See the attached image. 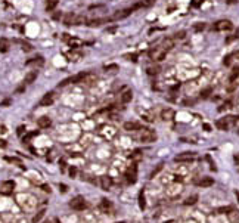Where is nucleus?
Instances as JSON below:
<instances>
[{"mask_svg": "<svg viewBox=\"0 0 239 223\" xmlns=\"http://www.w3.org/2000/svg\"><path fill=\"white\" fill-rule=\"evenodd\" d=\"M167 55V50L162 47V46H155L149 50V58L152 61H162Z\"/></svg>", "mask_w": 239, "mask_h": 223, "instance_id": "1", "label": "nucleus"}, {"mask_svg": "<svg viewBox=\"0 0 239 223\" xmlns=\"http://www.w3.org/2000/svg\"><path fill=\"white\" fill-rule=\"evenodd\" d=\"M233 28V24L227 19H222V21H217L213 25V31H229Z\"/></svg>", "mask_w": 239, "mask_h": 223, "instance_id": "2", "label": "nucleus"}, {"mask_svg": "<svg viewBox=\"0 0 239 223\" xmlns=\"http://www.w3.org/2000/svg\"><path fill=\"white\" fill-rule=\"evenodd\" d=\"M84 58V52L80 49H71L68 53H66V59L69 62H78Z\"/></svg>", "mask_w": 239, "mask_h": 223, "instance_id": "3", "label": "nucleus"}, {"mask_svg": "<svg viewBox=\"0 0 239 223\" xmlns=\"http://www.w3.org/2000/svg\"><path fill=\"white\" fill-rule=\"evenodd\" d=\"M157 139V133L151 129H143V132L140 134V141L145 142V143H151V142H155Z\"/></svg>", "mask_w": 239, "mask_h": 223, "instance_id": "4", "label": "nucleus"}, {"mask_svg": "<svg viewBox=\"0 0 239 223\" xmlns=\"http://www.w3.org/2000/svg\"><path fill=\"white\" fill-rule=\"evenodd\" d=\"M125 180H127L129 185L136 183V180H137V167H136V164H133L132 167H129V170L125 172Z\"/></svg>", "mask_w": 239, "mask_h": 223, "instance_id": "5", "label": "nucleus"}, {"mask_svg": "<svg viewBox=\"0 0 239 223\" xmlns=\"http://www.w3.org/2000/svg\"><path fill=\"white\" fill-rule=\"evenodd\" d=\"M69 206H71V208L75 210V211H83V210L87 207V204H86V201H84L83 197H75L74 199H71Z\"/></svg>", "mask_w": 239, "mask_h": 223, "instance_id": "6", "label": "nucleus"}, {"mask_svg": "<svg viewBox=\"0 0 239 223\" xmlns=\"http://www.w3.org/2000/svg\"><path fill=\"white\" fill-rule=\"evenodd\" d=\"M86 74H87V73H80V74H75V75H73V77H68L64 81L59 83V87H61V86H68V84H74V83H81L83 78L86 77Z\"/></svg>", "mask_w": 239, "mask_h": 223, "instance_id": "7", "label": "nucleus"}, {"mask_svg": "<svg viewBox=\"0 0 239 223\" xmlns=\"http://www.w3.org/2000/svg\"><path fill=\"white\" fill-rule=\"evenodd\" d=\"M133 12L132 8H127V9H123V10H117L115 13L111 17V21H118V19H124V18H127L130 13Z\"/></svg>", "mask_w": 239, "mask_h": 223, "instance_id": "8", "label": "nucleus"}, {"mask_svg": "<svg viewBox=\"0 0 239 223\" xmlns=\"http://www.w3.org/2000/svg\"><path fill=\"white\" fill-rule=\"evenodd\" d=\"M15 188V182L13 180H6V182L2 183V186H0V192L2 194H5V195H9L12 191Z\"/></svg>", "mask_w": 239, "mask_h": 223, "instance_id": "9", "label": "nucleus"}, {"mask_svg": "<svg viewBox=\"0 0 239 223\" xmlns=\"http://www.w3.org/2000/svg\"><path fill=\"white\" fill-rule=\"evenodd\" d=\"M53 100H55V93H46L43 98H41V100L39 102V105L40 107H49V105H52L53 104Z\"/></svg>", "mask_w": 239, "mask_h": 223, "instance_id": "10", "label": "nucleus"}, {"mask_svg": "<svg viewBox=\"0 0 239 223\" xmlns=\"http://www.w3.org/2000/svg\"><path fill=\"white\" fill-rule=\"evenodd\" d=\"M37 75H39V71H37V70H33V71L27 73V74H25V78H24V83L25 84H31V83H34L35 81V78H37Z\"/></svg>", "mask_w": 239, "mask_h": 223, "instance_id": "11", "label": "nucleus"}, {"mask_svg": "<svg viewBox=\"0 0 239 223\" xmlns=\"http://www.w3.org/2000/svg\"><path fill=\"white\" fill-rule=\"evenodd\" d=\"M98 81V77H96V74H86V77L83 78V84H86V86H93L95 83Z\"/></svg>", "mask_w": 239, "mask_h": 223, "instance_id": "12", "label": "nucleus"}, {"mask_svg": "<svg viewBox=\"0 0 239 223\" xmlns=\"http://www.w3.org/2000/svg\"><path fill=\"white\" fill-rule=\"evenodd\" d=\"M106 22H111V18H98V19L87 21V24L90 25V27H99V25L106 24Z\"/></svg>", "mask_w": 239, "mask_h": 223, "instance_id": "13", "label": "nucleus"}, {"mask_svg": "<svg viewBox=\"0 0 239 223\" xmlns=\"http://www.w3.org/2000/svg\"><path fill=\"white\" fill-rule=\"evenodd\" d=\"M111 185H112V179L109 176H102L100 177V188L103 191H108L111 188Z\"/></svg>", "mask_w": 239, "mask_h": 223, "instance_id": "14", "label": "nucleus"}, {"mask_svg": "<svg viewBox=\"0 0 239 223\" xmlns=\"http://www.w3.org/2000/svg\"><path fill=\"white\" fill-rule=\"evenodd\" d=\"M161 118H162L164 121H170V120H173V118H174V111L171 109V108L162 109V111H161Z\"/></svg>", "mask_w": 239, "mask_h": 223, "instance_id": "15", "label": "nucleus"}, {"mask_svg": "<svg viewBox=\"0 0 239 223\" xmlns=\"http://www.w3.org/2000/svg\"><path fill=\"white\" fill-rule=\"evenodd\" d=\"M50 124H52V120H50L49 117H40L39 120H37V126L40 127V129H47Z\"/></svg>", "mask_w": 239, "mask_h": 223, "instance_id": "16", "label": "nucleus"}, {"mask_svg": "<svg viewBox=\"0 0 239 223\" xmlns=\"http://www.w3.org/2000/svg\"><path fill=\"white\" fill-rule=\"evenodd\" d=\"M174 160H176L177 163H181V161H192V160H193V154H192V152H183V154H179Z\"/></svg>", "mask_w": 239, "mask_h": 223, "instance_id": "17", "label": "nucleus"}, {"mask_svg": "<svg viewBox=\"0 0 239 223\" xmlns=\"http://www.w3.org/2000/svg\"><path fill=\"white\" fill-rule=\"evenodd\" d=\"M213 183H214V180H213L211 177H202V179L196 180V185L201 186V188H208V186H213Z\"/></svg>", "mask_w": 239, "mask_h": 223, "instance_id": "18", "label": "nucleus"}, {"mask_svg": "<svg viewBox=\"0 0 239 223\" xmlns=\"http://www.w3.org/2000/svg\"><path fill=\"white\" fill-rule=\"evenodd\" d=\"M123 127L124 130H127V132H134V130H139L140 129V124L134 123V121H125Z\"/></svg>", "mask_w": 239, "mask_h": 223, "instance_id": "19", "label": "nucleus"}, {"mask_svg": "<svg viewBox=\"0 0 239 223\" xmlns=\"http://www.w3.org/2000/svg\"><path fill=\"white\" fill-rule=\"evenodd\" d=\"M43 64H44L43 56H35V58L27 61V65H43Z\"/></svg>", "mask_w": 239, "mask_h": 223, "instance_id": "20", "label": "nucleus"}, {"mask_svg": "<svg viewBox=\"0 0 239 223\" xmlns=\"http://www.w3.org/2000/svg\"><path fill=\"white\" fill-rule=\"evenodd\" d=\"M133 99V92L132 90H125L121 95V100H123V104H129V102H132Z\"/></svg>", "mask_w": 239, "mask_h": 223, "instance_id": "21", "label": "nucleus"}, {"mask_svg": "<svg viewBox=\"0 0 239 223\" xmlns=\"http://www.w3.org/2000/svg\"><path fill=\"white\" fill-rule=\"evenodd\" d=\"M87 22V18L84 17V15H75L74 21H73V25H83Z\"/></svg>", "mask_w": 239, "mask_h": 223, "instance_id": "22", "label": "nucleus"}, {"mask_svg": "<svg viewBox=\"0 0 239 223\" xmlns=\"http://www.w3.org/2000/svg\"><path fill=\"white\" fill-rule=\"evenodd\" d=\"M66 43H68V44H69V46H71L73 49H78V47H80V46L83 44V41H81V40H78V39H73V37H71L69 40L66 41Z\"/></svg>", "mask_w": 239, "mask_h": 223, "instance_id": "23", "label": "nucleus"}, {"mask_svg": "<svg viewBox=\"0 0 239 223\" xmlns=\"http://www.w3.org/2000/svg\"><path fill=\"white\" fill-rule=\"evenodd\" d=\"M74 18H75V13H73V12H68L65 17H64V24H65V25H73Z\"/></svg>", "mask_w": 239, "mask_h": 223, "instance_id": "24", "label": "nucleus"}, {"mask_svg": "<svg viewBox=\"0 0 239 223\" xmlns=\"http://www.w3.org/2000/svg\"><path fill=\"white\" fill-rule=\"evenodd\" d=\"M215 126H217L220 130H227V129H229V123L226 121V118H223V120H217Z\"/></svg>", "mask_w": 239, "mask_h": 223, "instance_id": "25", "label": "nucleus"}, {"mask_svg": "<svg viewBox=\"0 0 239 223\" xmlns=\"http://www.w3.org/2000/svg\"><path fill=\"white\" fill-rule=\"evenodd\" d=\"M9 47H10V43H9V40H6V39H2V40H0V52H8Z\"/></svg>", "mask_w": 239, "mask_h": 223, "instance_id": "26", "label": "nucleus"}, {"mask_svg": "<svg viewBox=\"0 0 239 223\" xmlns=\"http://www.w3.org/2000/svg\"><path fill=\"white\" fill-rule=\"evenodd\" d=\"M139 208L140 210H145V207H146V202H145V192L143 191H140L139 192Z\"/></svg>", "mask_w": 239, "mask_h": 223, "instance_id": "27", "label": "nucleus"}, {"mask_svg": "<svg viewBox=\"0 0 239 223\" xmlns=\"http://www.w3.org/2000/svg\"><path fill=\"white\" fill-rule=\"evenodd\" d=\"M162 47H164L167 52L170 49H173V46H174V39H167V40H164V43L161 44Z\"/></svg>", "mask_w": 239, "mask_h": 223, "instance_id": "28", "label": "nucleus"}, {"mask_svg": "<svg viewBox=\"0 0 239 223\" xmlns=\"http://www.w3.org/2000/svg\"><path fill=\"white\" fill-rule=\"evenodd\" d=\"M111 208V202L108 201L106 198H103L102 201H100V210L102 211H105V213H108V210Z\"/></svg>", "mask_w": 239, "mask_h": 223, "instance_id": "29", "label": "nucleus"}, {"mask_svg": "<svg viewBox=\"0 0 239 223\" xmlns=\"http://www.w3.org/2000/svg\"><path fill=\"white\" fill-rule=\"evenodd\" d=\"M56 5H58V0H47V3H46V10H47V12L53 10V9L56 8Z\"/></svg>", "mask_w": 239, "mask_h": 223, "instance_id": "30", "label": "nucleus"}, {"mask_svg": "<svg viewBox=\"0 0 239 223\" xmlns=\"http://www.w3.org/2000/svg\"><path fill=\"white\" fill-rule=\"evenodd\" d=\"M18 43L22 46V50L24 52H31L33 50V46L30 44V43H27V41H22V40H18Z\"/></svg>", "mask_w": 239, "mask_h": 223, "instance_id": "31", "label": "nucleus"}, {"mask_svg": "<svg viewBox=\"0 0 239 223\" xmlns=\"http://www.w3.org/2000/svg\"><path fill=\"white\" fill-rule=\"evenodd\" d=\"M239 77V66H235L233 70H232V73H230V81H236V78Z\"/></svg>", "mask_w": 239, "mask_h": 223, "instance_id": "32", "label": "nucleus"}, {"mask_svg": "<svg viewBox=\"0 0 239 223\" xmlns=\"http://www.w3.org/2000/svg\"><path fill=\"white\" fill-rule=\"evenodd\" d=\"M196 201H198V195H192V197H189V198H186L185 204H186V206H193Z\"/></svg>", "mask_w": 239, "mask_h": 223, "instance_id": "33", "label": "nucleus"}, {"mask_svg": "<svg viewBox=\"0 0 239 223\" xmlns=\"http://www.w3.org/2000/svg\"><path fill=\"white\" fill-rule=\"evenodd\" d=\"M44 213H46L44 210H41V211H39V213H37V214H35V216L33 217V223H39V222H40L41 219L44 217Z\"/></svg>", "mask_w": 239, "mask_h": 223, "instance_id": "34", "label": "nucleus"}, {"mask_svg": "<svg viewBox=\"0 0 239 223\" xmlns=\"http://www.w3.org/2000/svg\"><path fill=\"white\" fill-rule=\"evenodd\" d=\"M35 134H37V132H33V133H27V134H25L24 138H22V142H30L31 141V139H33L34 136H35Z\"/></svg>", "mask_w": 239, "mask_h": 223, "instance_id": "35", "label": "nucleus"}, {"mask_svg": "<svg viewBox=\"0 0 239 223\" xmlns=\"http://www.w3.org/2000/svg\"><path fill=\"white\" fill-rule=\"evenodd\" d=\"M205 22H199V24H196L195 25V27H193V30H195V31H196V33H199V31H204V30H205Z\"/></svg>", "mask_w": 239, "mask_h": 223, "instance_id": "36", "label": "nucleus"}, {"mask_svg": "<svg viewBox=\"0 0 239 223\" xmlns=\"http://www.w3.org/2000/svg\"><path fill=\"white\" fill-rule=\"evenodd\" d=\"M232 210H233L232 207H222V208H218L217 211H218V213H222V214H227V213H230Z\"/></svg>", "mask_w": 239, "mask_h": 223, "instance_id": "37", "label": "nucleus"}, {"mask_svg": "<svg viewBox=\"0 0 239 223\" xmlns=\"http://www.w3.org/2000/svg\"><path fill=\"white\" fill-rule=\"evenodd\" d=\"M185 36H186L185 31H179V33L174 34V40H181V39H185Z\"/></svg>", "mask_w": 239, "mask_h": 223, "instance_id": "38", "label": "nucleus"}, {"mask_svg": "<svg viewBox=\"0 0 239 223\" xmlns=\"http://www.w3.org/2000/svg\"><path fill=\"white\" fill-rule=\"evenodd\" d=\"M161 170H162V164H159V165L157 167V168H155V170H154V172L151 173V179H154V177H155V174H158L159 172H161Z\"/></svg>", "mask_w": 239, "mask_h": 223, "instance_id": "39", "label": "nucleus"}, {"mask_svg": "<svg viewBox=\"0 0 239 223\" xmlns=\"http://www.w3.org/2000/svg\"><path fill=\"white\" fill-rule=\"evenodd\" d=\"M105 71H111V70H118V65L117 64H111V65H105L103 66Z\"/></svg>", "mask_w": 239, "mask_h": 223, "instance_id": "40", "label": "nucleus"}, {"mask_svg": "<svg viewBox=\"0 0 239 223\" xmlns=\"http://www.w3.org/2000/svg\"><path fill=\"white\" fill-rule=\"evenodd\" d=\"M132 158H133V160H140V158H142V154H140L139 149L133 152V154H132Z\"/></svg>", "mask_w": 239, "mask_h": 223, "instance_id": "41", "label": "nucleus"}, {"mask_svg": "<svg viewBox=\"0 0 239 223\" xmlns=\"http://www.w3.org/2000/svg\"><path fill=\"white\" fill-rule=\"evenodd\" d=\"M232 58H233V55H227V56L224 58V61H223V64H224V65H230Z\"/></svg>", "mask_w": 239, "mask_h": 223, "instance_id": "42", "label": "nucleus"}, {"mask_svg": "<svg viewBox=\"0 0 239 223\" xmlns=\"http://www.w3.org/2000/svg\"><path fill=\"white\" fill-rule=\"evenodd\" d=\"M210 93H211V87H208V89H205V90H202L201 96H202V98H208V96H210Z\"/></svg>", "mask_w": 239, "mask_h": 223, "instance_id": "43", "label": "nucleus"}, {"mask_svg": "<svg viewBox=\"0 0 239 223\" xmlns=\"http://www.w3.org/2000/svg\"><path fill=\"white\" fill-rule=\"evenodd\" d=\"M25 130H27V129H25V126H19V127H18V130H17V134H18V136H22Z\"/></svg>", "mask_w": 239, "mask_h": 223, "instance_id": "44", "label": "nucleus"}, {"mask_svg": "<svg viewBox=\"0 0 239 223\" xmlns=\"http://www.w3.org/2000/svg\"><path fill=\"white\" fill-rule=\"evenodd\" d=\"M25 92V83L24 84H21V86H18L17 90H15V93H24Z\"/></svg>", "mask_w": 239, "mask_h": 223, "instance_id": "45", "label": "nucleus"}, {"mask_svg": "<svg viewBox=\"0 0 239 223\" xmlns=\"http://www.w3.org/2000/svg\"><path fill=\"white\" fill-rule=\"evenodd\" d=\"M69 176H71L73 179L77 176V168H75V167H71V168H69Z\"/></svg>", "mask_w": 239, "mask_h": 223, "instance_id": "46", "label": "nucleus"}, {"mask_svg": "<svg viewBox=\"0 0 239 223\" xmlns=\"http://www.w3.org/2000/svg\"><path fill=\"white\" fill-rule=\"evenodd\" d=\"M236 84H238V83H236V81H230V84L227 86V90H229V92L235 90V87H236Z\"/></svg>", "mask_w": 239, "mask_h": 223, "instance_id": "47", "label": "nucleus"}, {"mask_svg": "<svg viewBox=\"0 0 239 223\" xmlns=\"http://www.w3.org/2000/svg\"><path fill=\"white\" fill-rule=\"evenodd\" d=\"M124 58H127L129 59V61H137V56H136V55H134V53H132V55H124Z\"/></svg>", "mask_w": 239, "mask_h": 223, "instance_id": "48", "label": "nucleus"}, {"mask_svg": "<svg viewBox=\"0 0 239 223\" xmlns=\"http://www.w3.org/2000/svg\"><path fill=\"white\" fill-rule=\"evenodd\" d=\"M59 189H61V192H66V191H68V186L64 185V183H59Z\"/></svg>", "mask_w": 239, "mask_h": 223, "instance_id": "49", "label": "nucleus"}, {"mask_svg": "<svg viewBox=\"0 0 239 223\" xmlns=\"http://www.w3.org/2000/svg\"><path fill=\"white\" fill-rule=\"evenodd\" d=\"M202 2H204V0H193V2H192V6H195V8H198L199 5H201V3H202Z\"/></svg>", "mask_w": 239, "mask_h": 223, "instance_id": "50", "label": "nucleus"}, {"mask_svg": "<svg viewBox=\"0 0 239 223\" xmlns=\"http://www.w3.org/2000/svg\"><path fill=\"white\" fill-rule=\"evenodd\" d=\"M148 73H149V74H157L158 68H148Z\"/></svg>", "mask_w": 239, "mask_h": 223, "instance_id": "51", "label": "nucleus"}, {"mask_svg": "<svg viewBox=\"0 0 239 223\" xmlns=\"http://www.w3.org/2000/svg\"><path fill=\"white\" fill-rule=\"evenodd\" d=\"M61 17H62V13H61V12H56V13H53V19H61Z\"/></svg>", "mask_w": 239, "mask_h": 223, "instance_id": "52", "label": "nucleus"}, {"mask_svg": "<svg viewBox=\"0 0 239 223\" xmlns=\"http://www.w3.org/2000/svg\"><path fill=\"white\" fill-rule=\"evenodd\" d=\"M69 39H71V37H69V34H62V40L68 41V40H69Z\"/></svg>", "mask_w": 239, "mask_h": 223, "instance_id": "53", "label": "nucleus"}, {"mask_svg": "<svg viewBox=\"0 0 239 223\" xmlns=\"http://www.w3.org/2000/svg\"><path fill=\"white\" fill-rule=\"evenodd\" d=\"M61 170H65V160H61Z\"/></svg>", "mask_w": 239, "mask_h": 223, "instance_id": "54", "label": "nucleus"}, {"mask_svg": "<svg viewBox=\"0 0 239 223\" xmlns=\"http://www.w3.org/2000/svg\"><path fill=\"white\" fill-rule=\"evenodd\" d=\"M41 189L46 191V192H49V191H50V186H47V185H43V186H41Z\"/></svg>", "mask_w": 239, "mask_h": 223, "instance_id": "55", "label": "nucleus"}, {"mask_svg": "<svg viewBox=\"0 0 239 223\" xmlns=\"http://www.w3.org/2000/svg\"><path fill=\"white\" fill-rule=\"evenodd\" d=\"M9 104H10V100H9V99H6V100H3V102H2L0 105H2V107H5V105H9Z\"/></svg>", "mask_w": 239, "mask_h": 223, "instance_id": "56", "label": "nucleus"}, {"mask_svg": "<svg viewBox=\"0 0 239 223\" xmlns=\"http://www.w3.org/2000/svg\"><path fill=\"white\" fill-rule=\"evenodd\" d=\"M235 39H236V36H232V37H229V39L226 40V43H230V41H232V40H235Z\"/></svg>", "mask_w": 239, "mask_h": 223, "instance_id": "57", "label": "nucleus"}, {"mask_svg": "<svg viewBox=\"0 0 239 223\" xmlns=\"http://www.w3.org/2000/svg\"><path fill=\"white\" fill-rule=\"evenodd\" d=\"M204 129H205L207 132H210V130H211V127H210V124H204Z\"/></svg>", "mask_w": 239, "mask_h": 223, "instance_id": "58", "label": "nucleus"}, {"mask_svg": "<svg viewBox=\"0 0 239 223\" xmlns=\"http://www.w3.org/2000/svg\"><path fill=\"white\" fill-rule=\"evenodd\" d=\"M6 146V142L5 141H0V148H5Z\"/></svg>", "mask_w": 239, "mask_h": 223, "instance_id": "59", "label": "nucleus"}, {"mask_svg": "<svg viewBox=\"0 0 239 223\" xmlns=\"http://www.w3.org/2000/svg\"><path fill=\"white\" fill-rule=\"evenodd\" d=\"M233 56H235L236 59H239V52H236V53H233Z\"/></svg>", "mask_w": 239, "mask_h": 223, "instance_id": "60", "label": "nucleus"}, {"mask_svg": "<svg viewBox=\"0 0 239 223\" xmlns=\"http://www.w3.org/2000/svg\"><path fill=\"white\" fill-rule=\"evenodd\" d=\"M155 0H148V5H151V3H154Z\"/></svg>", "mask_w": 239, "mask_h": 223, "instance_id": "61", "label": "nucleus"}, {"mask_svg": "<svg viewBox=\"0 0 239 223\" xmlns=\"http://www.w3.org/2000/svg\"><path fill=\"white\" fill-rule=\"evenodd\" d=\"M236 197H238V201H239V192H236Z\"/></svg>", "mask_w": 239, "mask_h": 223, "instance_id": "62", "label": "nucleus"}, {"mask_svg": "<svg viewBox=\"0 0 239 223\" xmlns=\"http://www.w3.org/2000/svg\"><path fill=\"white\" fill-rule=\"evenodd\" d=\"M118 223H125V222H118Z\"/></svg>", "mask_w": 239, "mask_h": 223, "instance_id": "63", "label": "nucleus"}, {"mask_svg": "<svg viewBox=\"0 0 239 223\" xmlns=\"http://www.w3.org/2000/svg\"><path fill=\"white\" fill-rule=\"evenodd\" d=\"M43 223H49V222H43Z\"/></svg>", "mask_w": 239, "mask_h": 223, "instance_id": "64", "label": "nucleus"}]
</instances>
